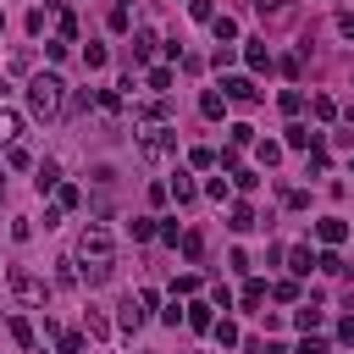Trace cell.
<instances>
[{
  "label": "cell",
  "instance_id": "6da1fadb",
  "mask_svg": "<svg viewBox=\"0 0 354 354\" xmlns=\"http://www.w3.org/2000/svg\"><path fill=\"white\" fill-rule=\"evenodd\" d=\"M77 260H83V282H105L111 271H116V238L105 232V227H88L83 238H77Z\"/></svg>",
  "mask_w": 354,
  "mask_h": 354
},
{
  "label": "cell",
  "instance_id": "7a4b0ae2",
  "mask_svg": "<svg viewBox=\"0 0 354 354\" xmlns=\"http://www.w3.org/2000/svg\"><path fill=\"white\" fill-rule=\"evenodd\" d=\"M28 111L44 116V122L61 116V111H66V83H61L55 72H33V77H28Z\"/></svg>",
  "mask_w": 354,
  "mask_h": 354
},
{
  "label": "cell",
  "instance_id": "3957f363",
  "mask_svg": "<svg viewBox=\"0 0 354 354\" xmlns=\"http://www.w3.org/2000/svg\"><path fill=\"white\" fill-rule=\"evenodd\" d=\"M171 149H177V133H171L166 122H155V127L138 133V155H144V160H166Z\"/></svg>",
  "mask_w": 354,
  "mask_h": 354
},
{
  "label": "cell",
  "instance_id": "277c9868",
  "mask_svg": "<svg viewBox=\"0 0 354 354\" xmlns=\"http://www.w3.org/2000/svg\"><path fill=\"white\" fill-rule=\"evenodd\" d=\"M6 282H11V293H17V299H28V304H44V277H33V271L11 266V271H6Z\"/></svg>",
  "mask_w": 354,
  "mask_h": 354
},
{
  "label": "cell",
  "instance_id": "5b68a950",
  "mask_svg": "<svg viewBox=\"0 0 354 354\" xmlns=\"http://www.w3.org/2000/svg\"><path fill=\"white\" fill-rule=\"evenodd\" d=\"M221 100H238V105H254V100H260V88H254L249 77H221Z\"/></svg>",
  "mask_w": 354,
  "mask_h": 354
},
{
  "label": "cell",
  "instance_id": "8992f818",
  "mask_svg": "<svg viewBox=\"0 0 354 354\" xmlns=\"http://www.w3.org/2000/svg\"><path fill=\"white\" fill-rule=\"evenodd\" d=\"M315 238H321L326 249H337V243L348 238V221H343V216H321V221H315Z\"/></svg>",
  "mask_w": 354,
  "mask_h": 354
},
{
  "label": "cell",
  "instance_id": "52a82bcc",
  "mask_svg": "<svg viewBox=\"0 0 354 354\" xmlns=\"http://www.w3.org/2000/svg\"><path fill=\"white\" fill-rule=\"evenodd\" d=\"M116 321H122V332H138V326L149 321V310H144L138 299H122V310H116Z\"/></svg>",
  "mask_w": 354,
  "mask_h": 354
},
{
  "label": "cell",
  "instance_id": "ba28073f",
  "mask_svg": "<svg viewBox=\"0 0 354 354\" xmlns=\"http://www.w3.org/2000/svg\"><path fill=\"white\" fill-rule=\"evenodd\" d=\"M210 310H216V304H205V299H199V304H188V310H183V321H188L194 332H210V326H216V315H210Z\"/></svg>",
  "mask_w": 354,
  "mask_h": 354
},
{
  "label": "cell",
  "instance_id": "9c48e42d",
  "mask_svg": "<svg viewBox=\"0 0 354 354\" xmlns=\"http://www.w3.org/2000/svg\"><path fill=\"white\" fill-rule=\"evenodd\" d=\"M282 144H288V149H315V144H321V133H310V127H304V122H293V127H288V138H282Z\"/></svg>",
  "mask_w": 354,
  "mask_h": 354
},
{
  "label": "cell",
  "instance_id": "30bf717a",
  "mask_svg": "<svg viewBox=\"0 0 354 354\" xmlns=\"http://www.w3.org/2000/svg\"><path fill=\"white\" fill-rule=\"evenodd\" d=\"M293 326H299V332L310 337V332L321 326V304H315V299H310V304H299V310H293Z\"/></svg>",
  "mask_w": 354,
  "mask_h": 354
},
{
  "label": "cell",
  "instance_id": "8fae6325",
  "mask_svg": "<svg viewBox=\"0 0 354 354\" xmlns=\"http://www.w3.org/2000/svg\"><path fill=\"white\" fill-rule=\"evenodd\" d=\"M227 227H232V232H254V227H260V216H254L249 205H232V216H227Z\"/></svg>",
  "mask_w": 354,
  "mask_h": 354
},
{
  "label": "cell",
  "instance_id": "7c38bea8",
  "mask_svg": "<svg viewBox=\"0 0 354 354\" xmlns=\"http://www.w3.org/2000/svg\"><path fill=\"white\" fill-rule=\"evenodd\" d=\"M17 133H22V116H17V111H6V105H0V144H6V149H11V144H17Z\"/></svg>",
  "mask_w": 354,
  "mask_h": 354
},
{
  "label": "cell",
  "instance_id": "4fadbf2b",
  "mask_svg": "<svg viewBox=\"0 0 354 354\" xmlns=\"http://www.w3.org/2000/svg\"><path fill=\"white\" fill-rule=\"evenodd\" d=\"M155 44H160V39H155L149 28H138V33H133V61H149V55H155Z\"/></svg>",
  "mask_w": 354,
  "mask_h": 354
},
{
  "label": "cell",
  "instance_id": "5bb4252c",
  "mask_svg": "<svg viewBox=\"0 0 354 354\" xmlns=\"http://www.w3.org/2000/svg\"><path fill=\"white\" fill-rule=\"evenodd\" d=\"M199 111H205L210 122H221V116H227V100H221L216 88H205V94H199Z\"/></svg>",
  "mask_w": 354,
  "mask_h": 354
},
{
  "label": "cell",
  "instance_id": "9a60e30c",
  "mask_svg": "<svg viewBox=\"0 0 354 354\" xmlns=\"http://www.w3.org/2000/svg\"><path fill=\"white\" fill-rule=\"evenodd\" d=\"M310 266H315V254H310L304 243H299V249H288V271H293V277H310Z\"/></svg>",
  "mask_w": 354,
  "mask_h": 354
},
{
  "label": "cell",
  "instance_id": "2e32d148",
  "mask_svg": "<svg viewBox=\"0 0 354 354\" xmlns=\"http://www.w3.org/2000/svg\"><path fill=\"white\" fill-rule=\"evenodd\" d=\"M210 33H216V44H232L238 39V22L232 17H210Z\"/></svg>",
  "mask_w": 354,
  "mask_h": 354
},
{
  "label": "cell",
  "instance_id": "e0dca14e",
  "mask_svg": "<svg viewBox=\"0 0 354 354\" xmlns=\"http://www.w3.org/2000/svg\"><path fill=\"white\" fill-rule=\"evenodd\" d=\"M33 188H39V194H44V188H61V166H55V160H44V166H39V177H33Z\"/></svg>",
  "mask_w": 354,
  "mask_h": 354
},
{
  "label": "cell",
  "instance_id": "ac0fdd59",
  "mask_svg": "<svg viewBox=\"0 0 354 354\" xmlns=\"http://www.w3.org/2000/svg\"><path fill=\"white\" fill-rule=\"evenodd\" d=\"M166 188H171V199H177V205H188V199H194V177H188V171H177Z\"/></svg>",
  "mask_w": 354,
  "mask_h": 354
},
{
  "label": "cell",
  "instance_id": "d6986e66",
  "mask_svg": "<svg viewBox=\"0 0 354 354\" xmlns=\"http://www.w3.org/2000/svg\"><path fill=\"white\" fill-rule=\"evenodd\" d=\"M266 293H271V288H266L260 277H249V282H243V310H254V304H266Z\"/></svg>",
  "mask_w": 354,
  "mask_h": 354
},
{
  "label": "cell",
  "instance_id": "ffe728a7",
  "mask_svg": "<svg viewBox=\"0 0 354 354\" xmlns=\"http://www.w3.org/2000/svg\"><path fill=\"white\" fill-rule=\"evenodd\" d=\"M243 61H249L254 72H271V50H266V44H249V50H243Z\"/></svg>",
  "mask_w": 354,
  "mask_h": 354
},
{
  "label": "cell",
  "instance_id": "44dd1931",
  "mask_svg": "<svg viewBox=\"0 0 354 354\" xmlns=\"http://www.w3.org/2000/svg\"><path fill=\"white\" fill-rule=\"evenodd\" d=\"M310 111H315V122H332V116H337V100H332V94H315Z\"/></svg>",
  "mask_w": 354,
  "mask_h": 354
},
{
  "label": "cell",
  "instance_id": "7402d4cb",
  "mask_svg": "<svg viewBox=\"0 0 354 354\" xmlns=\"http://www.w3.org/2000/svg\"><path fill=\"white\" fill-rule=\"evenodd\" d=\"M315 266H321L326 277H348V266L337 260V249H326V254H315Z\"/></svg>",
  "mask_w": 354,
  "mask_h": 354
},
{
  "label": "cell",
  "instance_id": "603a6c76",
  "mask_svg": "<svg viewBox=\"0 0 354 354\" xmlns=\"http://www.w3.org/2000/svg\"><path fill=\"white\" fill-rule=\"evenodd\" d=\"M11 337H17L22 348H33V321H28V315H11Z\"/></svg>",
  "mask_w": 354,
  "mask_h": 354
},
{
  "label": "cell",
  "instance_id": "cb8c5ba5",
  "mask_svg": "<svg viewBox=\"0 0 354 354\" xmlns=\"http://www.w3.org/2000/svg\"><path fill=\"white\" fill-rule=\"evenodd\" d=\"M105 22H111V33H127V28H133V11H127V6H111Z\"/></svg>",
  "mask_w": 354,
  "mask_h": 354
},
{
  "label": "cell",
  "instance_id": "d4e9b609",
  "mask_svg": "<svg viewBox=\"0 0 354 354\" xmlns=\"http://www.w3.org/2000/svg\"><path fill=\"white\" fill-rule=\"evenodd\" d=\"M277 105H282L288 116H299V111H304V94H299V88H282V94H277Z\"/></svg>",
  "mask_w": 354,
  "mask_h": 354
},
{
  "label": "cell",
  "instance_id": "484cf974",
  "mask_svg": "<svg viewBox=\"0 0 354 354\" xmlns=\"http://www.w3.org/2000/svg\"><path fill=\"white\" fill-rule=\"evenodd\" d=\"M254 155H260V166H277V160H282V144H271V138H260V144H254Z\"/></svg>",
  "mask_w": 354,
  "mask_h": 354
},
{
  "label": "cell",
  "instance_id": "4316f807",
  "mask_svg": "<svg viewBox=\"0 0 354 354\" xmlns=\"http://www.w3.org/2000/svg\"><path fill=\"white\" fill-rule=\"evenodd\" d=\"M127 232H133L138 243H149V238H155V221H149V216H133V221H127Z\"/></svg>",
  "mask_w": 354,
  "mask_h": 354
},
{
  "label": "cell",
  "instance_id": "83f0119b",
  "mask_svg": "<svg viewBox=\"0 0 354 354\" xmlns=\"http://www.w3.org/2000/svg\"><path fill=\"white\" fill-rule=\"evenodd\" d=\"M177 243H183V260H199V254H205V238H199V232H183Z\"/></svg>",
  "mask_w": 354,
  "mask_h": 354
},
{
  "label": "cell",
  "instance_id": "f1b7e54d",
  "mask_svg": "<svg viewBox=\"0 0 354 354\" xmlns=\"http://www.w3.org/2000/svg\"><path fill=\"white\" fill-rule=\"evenodd\" d=\"M188 293H199V277H194V271H183V277L171 282V299H188Z\"/></svg>",
  "mask_w": 354,
  "mask_h": 354
},
{
  "label": "cell",
  "instance_id": "f546056e",
  "mask_svg": "<svg viewBox=\"0 0 354 354\" xmlns=\"http://www.w3.org/2000/svg\"><path fill=\"white\" fill-rule=\"evenodd\" d=\"M232 61H238V50H232V44H216V55H210V66H216V72H227Z\"/></svg>",
  "mask_w": 354,
  "mask_h": 354
},
{
  "label": "cell",
  "instance_id": "4dcf8cb0",
  "mask_svg": "<svg viewBox=\"0 0 354 354\" xmlns=\"http://www.w3.org/2000/svg\"><path fill=\"white\" fill-rule=\"evenodd\" d=\"M149 88L166 94V88H171V66H149Z\"/></svg>",
  "mask_w": 354,
  "mask_h": 354
},
{
  "label": "cell",
  "instance_id": "1f68e13d",
  "mask_svg": "<svg viewBox=\"0 0 354 354\" xmlns=\"http://www.w3.org/2000/svg\"><path fill=\"white\" fill-rule=\"evenodd\" d=\"M188 166H199V171H210V166H216V149H205V144H199V149H188Z\"/></svg>",
  "mask_w": 354,
  "mask_h": 354
},
{
  "label": "cell",
  "instance_id": "d6a6232c",
  "mask_svg": "<svg viewBox=\"0 0 354 354\" xmlns=\"http://www.w3.org/2000/svg\"><path fill=\"white\" fill-rule=\"evenodd\" d=\"M271 299H277V304H299V282H277Z\"/></svg>",
  "mask_w": 354,
  "mask_h": 354
},
{
  "label": "cell",
  "instance_id": "836d02e7",
  "mask_svg": "<svg viewBox=\"0 0 354 354\" xmlns=\"http://www.w3.org/2000/svg\"><path fill=\"white\" fill-rule=\"evenodd\" d=\"M210 332H216V343H221V348H232V343H238V326H232V321H216Z\"/></svg>",
  "mask_w": 354,
  "mask_h": 354
},
{
  "label": "cell",
  "instance_id": "e575fe53",
  "mask_svg": "<svg viewBox=\"0 0 354 354\" xmlns=\"http://www.w3.org/2000/svg\"><path fill=\"white\" fill-rule=\"evenodd\" d=\"M83 61H88V72H94V66H105V61H111V50H105V44H88V50H83Z\"/></svg>",
  "mask_w": 354,
  "mask_h": 354
},
{
  "label": "cell",
  "instance_id": "d590c367",
  "mask_svg": "<svg viewBox=\"0 0 354 354\" xmlns=\"http://www.w3.org/2000/svg\"><path fill=\"white\" fill-rule=\"evenodd\" d=\"M227 138H232V149H243V144H254V127L238 122V127H227Z\"/></svg>",
  "mask_w": 354,
  "mask_h": 354
},
{
  "label": "cell",
  "instance_id": "8d00e7d4",
  "mask_svg": "<svg viewBox=\"0 0 354 354\" xmlns=\"http://www.w3.org/2000/svg\"><path fill=\"white\" fill-rule=\"evenodd\" d=\"M6 166H17V171H22V166H33V155H28L22 144H11V149H6Z\"/></svg>",
  "mask_w": 354,
  "mask_h": 354
},
{
  "label": "cell",
  "instance_id": "74e56055",
  "mask_svg": "<svg viewBox=\"0 0 354 354\" xmlns=\"http://www.w3.org/2000/svg\"><path fill=\"white\" fill-rule=\"evenodd\" d=\"M77 199H83V194H77V188H72V183H61V188H55V205H61V210H72V205H77Z\"/></svg>",
  "mask_w": 354,
  "mask_h": 354
},
{
  "label": "cell",
  "instance_id": "f35d334b",
  "mask_svg": "<svg viewBox=\"0 0 354 354\" xmlns=\"http://www.w3.org/2000/svg\"><path fill=\"white\" fill-rule=\"evenodd\" d=\"M88 337H111V321L100 310H88Z\"/></svg>",
  "mask_w": 354,
  "mask_h": 354
},
{
  "label": "cell",
  "instance_id": "ab89813d",
  "mask_svg": "<svg viewBox=\"0 0 354 354\" xmlns=\"http://www.w3.org/2000/svg\"><path fill=\"white\" fill-rule=\"evenodd\" d=\"M55 343H61V354H83V332H61Z\"/></svg>",
  "mask_w": 354,
  "mask_h": 354
},
{
  "label": "cell",
  "instance_id": "60d3db41",
  "mask_svg": "<svg viewBox=\"0 0 354 354\" xmlns=\"http://www.w3.org/2000/svg\"><path fill=\"white\" fill-rule=\"evenodd\" d=\"M188 17H194V22H210L216 6H210V0H188Z\"/></svg>",
  "mask_w": 354,
  "mask_h": 354
},
{
  "label": "cell",
  "instance_id": "b9f144b4",
  "mask_svg": "<svg viewBox=\"0 0 354 354\" xmlns=\"http://www.w3.org/2000/svg\"><path fill=\"white\" fill-rule=\"evenodd\" d=\"M72 39H77V17H72V11H61V44H72Z\"/></svg>",
  "mask_w": 354,
  "mask_h": 354
},
{
  "label": "cell",
  "instance_id": "7bdbcfd3",
  "mask_svg": "<svg viewBox=\"0 0 354 354\" xmlns=\"http://www.w3.org/2000/svg\"><path fill=\"white\" fill-rule=\"evenodd\" d=\"M94 100H100V111H111V116H116V111H122V100H116V94H111V88H100V94H94Z\"/></svg>",
  "mask_w": 354,
  "mask_h": 354
},
{
  "label": "cell",
  "instance_id": "ee69618b",
  "mask_svg": "<svg viewBox=\"0 0 354 354\" xmlns=\"http://www.w3.org/2000/svg\"><path fill=\"white\" fill-rule=\"evenodd\" d=\"M205 194H210V199H216V205H221V199H227V194H232V188H227V183H221V177H210V183H205Z\"/></svg>",
  "mask_w": 354,
  "mask_h": 354
},
{
  "label": "cell",
  "instance_id": "f6af8a7d",
  "mask_svg": "<svg viewBox=\"0 0 354 354\" xmlns=\"http://www.w3.org/2000/svg\"><path fill=\"white\" fill-rule=\"evenodd\" d=\"M282 199H288V210H304V205H310V194H304V188H288Z\"/></svg>",
  "mask_w": 354,
  "mask_h": 354
},
{
  "label": "cell",
  "instance_id": "bcb514c9",
  "mask_svg": "<svg viewBox=\"0 0 354 354\" xmlns=\"http://www.w3.org/2000/svg\"><path fill=\"white\" fill-rule=\"evenodd\" d=\"M337 343H354V315H343V321H337Z\"/></svg>",
  "mask_w": 354,
  "mask_h": 354
},
{
  "label": "cell",
  "instance_id": "7dc6e473",
  "mask_svg": "<svg viewBox=\"0 0 354 354\" xmlns=\"http://www.w3.org/2000/svg\"><path fill=\"white\" fill-rule=\"evenodd\" d=\"M337 33H343V39H354V11H337Z\"/></svg>",
  "mask_w": 354,
  "mask_h": 354
},
{
  "label": "cell",
  "instance_id": "c3c4849f",
  "mask_svg": "<svg viewBox=\"0 0 354 354\" xmlns=\"http://www.w3.org/2000/svg\"><path fill=\"white\" fill-rule=\"evenodd\" d=\"M299 354H326V343H321V337H304V343H299Z\"/></svg>",
  "mask_w": 354,
  "mask_h": 354
},
{
  "label": "cell",
  "instance_id": "681fc988",
  "mask_svg": "<svg viewBox=\"0 0 354 354\" xmlns=\"http://www.w3.org/2000/svg\"><path fill=\"white\" fill-rule=\"evenodd\" d=\"M260 11H288V0H254Z\"/></svg>",
  "mask_w": 354,
  "mask_h": 354
},
{
  "label": "cell",
  "instance_id": "f907efd6",
  "mask_svg": "<svg viewBox=\"0 0 354 354\" xmlns=\"http://www.w3.org/2000/svg\"><path fill=\"white\" fill-rule=\"evenodd\" d=\"M0 199H6V166H0Z\"/></svg>",
  "mask_w": 354,
  "mask_h": 354
},
{
  "label": "cell",
  "instance_id": "816d5d0a",
  "mask_svg": "<svg viewBox=\"0 0 354 354\" xmlns=\"http://www.w3.org/2000/svg\"><path fill=\"white\" fill-rule=\"evenodd\" d=\"M0 33H6V17H0Z\"/></svg>",
  "mask_w": 354,
  "mask_h": 354
}]
</instances>
